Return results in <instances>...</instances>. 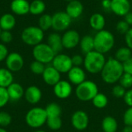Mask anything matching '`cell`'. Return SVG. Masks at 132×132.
Here are the masks:
<instances>
[{
	"instance_id": "obj_1",
	"label": "cell",
	"mask_w": 132,
	"mask_h": 132,
	"mask_svg": "<svg viewBox=\"0 0 132 132\" xmlns=\"http://www.w3.org/2000/svg\"><path fill=\"white\" fill-rule=\"evenodd\" d=\"M124 73L122 63L115 58L110 57L107 60L101 72L102 80L108 84H114L119 81Z\"/></svg>"
},
{
	"instance_id": "obj_2",
	"label": "cell",
	"mask_w": 132,
	"mask_h": 132,
	"mask_svg": "<svg viewBox=\"0 0 132 132\" xmlns=\"http://www.w3.org/2000/svg\"><path fill=\"white\" fill-rule=\"evenodd\" d=\"M94 50L106 54L114 46L115 37L114 34L107 29H103L96 32L94 36Z\"/></svg>"
},
{
	"instance_id": "obj_3",
	"label": "cell",
	"mask_w": 132,
	"mask_h": 132,
	"mask_svg": "<svg viewBox=\"0 0 132 132\" xmlns=\"http://www.w3.org/2000/svg\"><path fill=\"white\" fill-rule=\"evenodd\" d=\"M107 60L104 54L93 50L84 55V70L91 74L101 73Z\"/></svg>"
},
{
	"instance_id": "obj_4",
	"label": "cell",
	"mask_w": 132,
	"mask_h": 132,
	"mask_svg": "<svg viewBox=\"0 0 132 132\" xmlns=\"http://www.w3.org/2000/svg\"><path fill=\"white\" fill-rule=\"evenodd\" d=\"M99 93L97 84L93 80H85L77 85L75 89V94L77 99L83 102L91 101Z\"/></svg>"
},
{
	"instance_id": "obj_5",
	"label": "cell",
	"mask_w": 132,
	"mask_h": 132,
	"mask_svg": "<svg viewBox=\"0 0 132 132\" xmlns=\"http://www.w3.org/2000/svg\"><path fill=\"white\" fill-rule=\"evenodd\" d=\"M47 114L45 108L36 107L30 109L26 114V122L32 128H39L46 123Z\"/></svg>"
},
{
	"instance_id": "obj_6",
	"label": "cell",
	"mask_w": 132,
	"mask_h": 132,
	"mask_svg": "<svg viewBox=\"0 0 132 132\" xmlns=\"http://www.w3.org/2000/svg\"><path fill=\"white\" fill-rule=\"evenodd\" d=\"M21 39L25 44L35 46L43 42L44 39V32L39 26H30L22 30Z\"/></svg>"
},
{
	"instance_id": "obj_7",
	"label": "cell",
	"mask_w": 132,
	"mask_h": 132,
	"mask_svg": "<svg viewBox=\"0 0 132 132\" xmlns=\"http://www.w3.org/2000/svg\"><path fill=\"white\" fill-rule=\"evenodd\" d=\"M32 56L35 60L41 62L43 64H48L52 63L56 53L47 43H41L33 46Z\"/></svg>"
},
{
	"instance_id": "obj_8",
	"label": "cell",
	"mask_w": 132,
	"mask_h": 132,
	"mask_svg": "<svg viewBox=\"0 0 132 132\" xmlns=\"http://www.w3.org/2000/svg\"><path fill=\"white\" fill-rule=\"evenodd\" d=\"M72 19L65 11H58L52 15V29L56 32H65L69 29Z\"/></svg>"
},
{
	"instance_id": "obj_9",
	"label": "cell",
	"mask_w": 132,
	"mask_h": 132,
	"mask_svg": "<svg viewBox=\"0 0 132 132\" xmlns=\"http://www.w3.org/2000/svg\"><path fill=\"white\" fill-rule=\"evenodd\" d=\"M52 66L60 73H67L73 67L71 57L64 53L56 54L52 61Z\"/></svg>"
},
{
	"instance_id": "obj_10",
	"label": "cell",
	"mask_w": 132,
	"mask_h": 132,
	"mask_svg": "<svg viewBox=\"0 0 132 132\" xmlns=\"http://www.w3.org/2000/svg\"><path fill=\"white\" fill-rule=\"evenodd\" d=\"M61 36L63 49L67 50H72L77 47L81 38L80 33L75 29H67Z\"/></svg>"
},
{
	"instance_id": "obj_11",
	"label": "cell",
	"mask_w": 132,
	"mask_h": 132,
	"mask_svg": "<svg viewBox=\"0 0 132 132\" xmlns=\"http://www.w3.org/2000/svg\"><path fill=\"white\" fill-rule=\"evenodd\" d=\"M90 118L87 112L82 110L75 111L71 116V125L77 131H84L87 128Z\"/></svg>"
},
{
	"instance_id": "obj_12",
	"label": "cell",
	"mask_w": 132,
	"mask_h": 132,
	"mask_svg": "<svg viewBox=\"0 0 132 132\" xmlns=\"http://www.w3.org/2000/svg\"><path fill=\"white\" fill-rule=\"evenodd\" d=\"M6 68L12 73H15L20 71L24 66V60L21 54L16 52H12L9 53L5 59Z\"/></svg>"
},
{
	"instance_id": "obj_13",
	"label": "cell",
	"mask_w": 132,
	"mask_h": 132,
	"mask_svg": "<svg viewBox=\"0 0 132 132\" xmlns=\"http://www.w3.org/2000/svg\"><path fill=\"white\" fill-rule=\"evenodd\" d=\"M53 93L59 99H67L70 97L73 93V86L68 80H60L53 86Z\"/></svg>"
},
{
	"instance_id": "obj_14",
	"label": "cell",
	"mask_w": 132,
	"mask_h": 132,
	"mask_svg": "<svg viewBox=\"0 0 132 132\" xmlns=\"http://www.w3.org/2000/svg\"><path fill=\"white\" fill-rule=\"evenodd\" d=\"M129 0H111V11L118 16H125L131 12Z\"/></svg>"
},
{
	"instance_id": "obj_15",
	"label": "cell",
	"mask_w": 132,
	"mask_h": 132,
	"mask_svg": "<svg viewBox=\"0 0 132 132\" xmlns=\"http://www.w3.org/2000/svg\"><path fill=\"white\" fill-rule=\"evenodd\" d=\"M42 76L45 84L49 86L53 87L61 80V73L52 65L46 67Z\"/></svg>"
},
{
	"instance_id": "obj_16",
	"label": "cell",
	"mask_w": 132,
	"mask_h": 132,
	"mask_svg": "<svg viewBox=\"0 0 132 132\" xmlns=\"http://www.w3.org/2000/svg\"><path fill=\"white\" fill-rule=\"evenodd\" d=\"M68 81L72 85H79L86 80L85 70L81 67H73L67 73Z\"/></svg>"
},
{
	"instance_id": "obj_17",
	"label": "cell",
	"mask_w": 132,
	"mask_h": 132,
	"mask_svg": "<svg viewBox=\"0 0 132 132\" xmlns=\"http://www.w3.org/2000/svg\"><path fill=\"white\" fill-rule=\"evenodd\" d=\"M65 12L72 19L80 18L84 12V5L79 0H73L68 2Z\"/></svg>"
},
{
	"instance_id": "obj_18",
	"label": "cell",
	"mask_w": 132,
	"mask_h": 132,
	"mask_svg": "<svg viewBox=\"0 0 132 132\" xmlns=\"http://www.w3.org/2000/svg\"><path fill=\"white\" fill-rule=\"evenodd\" d=\"M42 91L41 90L36 87V86H29L28 87L26 90H25V94H24V97L26 101L31 104H38L41 99H42Z\"/></svg>"
},
{
	"instance_id": "obj_19",
	"label": "cell",
	"mask_w": 132,
	"mask_h": 132,
	"mask_svg": "<svg viewBox=\"0 0 132 132\" xmlns=\"http://www.w3.org/2000/svg\"><path fill=\"white\" fill-rule=\"evenodd\" d=\"M30 3L27 0H12L10 3L11 11L18 15H25L29 13Z\"/></svg>"
},
{
	"instance_id": "obj_20",
	"label": "cell",
	"mask_w": 132,
	"mask_h": 132,
	"mask_svg": "<svg viewBox=\"0 0 132 132\" xmlns=\"http://www.w3.org/2000/svg\"><path fill=\"white\" fill-rule=\"evenodd\" d=\"M7 91L9 94V100L11 101H19L25 94V90L21 84L13 82L7 87Z\"/></svg>"
},
{
	"instance_id": "obj_21",
	"label": "cell",
	"mask_w": 132,
	"mask_h": 132,
	"mask_svg": "<svg viewBox=\"0 0 132 132\" xmlns=\"http://www.w3.org/2000/svg\"><path fill=\"white\" fill-rule=\"evenodd\" d=\"M89 24L92 29L96 32L104 29L106 24V19L104 15L99 12H95L89 19Z\"/></svg>"
},
{
	"instance_id": "obj_22",
	"label": "cell",
	"mask_w": 132,
	"mask_h": 132,
	"mask_svg": "<svg viewBox=\"0 0 132 132\" xmlns=\"http://www.w3.org/2000/svg\"><path fill=\"white\" fill-rule=\"evenodd\" d=\"M47 44L52 48L56 54L60 53L63 46L62 43V36L56 32H52L47 38Z\"/></svg>"
},
{
	"instance_id": "obj_23",
	"label": "cell",
	"mask_w": 132,
	"mask_h": 132,
	"mask_svg": "<svg viewBox=\"0 0 132 132\" xmlns=\"http://www.w3.org/2000/svg\"><path fill=\"white\" fill-rule=\"evenodd\" d=\"M80 51L83 54L86 55L87 53L94 50V36L90 35H85L80 38L79 43Z\"/></svg>"
},
{
	"instance_id": "obj_24",
	"label": "cell",
	"mask_w": 132,
	"mask_h": 132,
	"mask_svg": "<svg viewBox=\"0 0 132 132\" xmlns=\"http://www.w3.org/2000/svg\"><path fill=\"white\" fill-rule=\"evenodd\" d=\"M16 24V19L12 13H5L0 17V28L2 30H12Z\"/></svg>"
},
{
	"instance_id": "obj_25",
	"label": "cell",
	"mask_w": 132,
	"mask_h": 132,
	"mask_svg": "<svg viewBox=\"0 0 132 132\" xmlns=\"http://www.w3.org/2000/svg\"><path fill=\"white\" fill-rule=\"evenodd\" d=\"M101 128L104 132H117L118 128V124L112 116H106L103 118L101 122Z\"/></svg>"
},
{
	"instance_id": "obj_26",
	"label": "cell",
	"mask_w": 132,
	"mask_h": 132,
	"mask_svg": "<svg viewBox=\"0 0 132 132\" xmlns=\"http://www.w3.org/2000/svg\"><path fill=\"white\" fill-rule=\"evenodd\" d=\"M12 73L7 68H0V87L7 88L13 83Z\"/></svg>"
},
{
	"instance_id": "obj_27",
	"label": "cell",
	"mask_w": 132,
	"mask_h": 132,
	"mask_svg": "<svg viewBox=\"0 0 132 132\" xmlns=\"http://www.w3.org/2000/svg\"><path fill=\"white\" fill-rule=\"evenodd\" d=\"M46 10V4L43 0H33L30 3L29 13L33 15H41Z\"/></svg>"
},
{
	"instance_id": "obj_28",
	"label": "cell",
	"mask_w": 132,
	"mask_h": 132,
	"mask_svg": "<svg viewBox=\"0 0 132 132\" xmlns=\"http://www.w3.org/2000/svg\"><path fill=\"white\" fill-rule=\"evenodd\" d=\"M131 57H132L131 50H130L128 46H121L116 51L114 58L123 63Z\"/></svg>"
},
{
	"instance_id": "obj_29",
	"label": "cell",
	"mask_w": 132,
	"mask_h": 132,
	"mask_svg": "<svg viewBox=\"0 0 132 132\" xmlns=\"http://www.w3.org/2000/svg\"><path fill=\"white\" fill-rule=\"evenodd\" d=\"M93 105L97 109H103L108 104V97L103 93H98L91 101Z\"/></svg>"
},
{
	"instance_id": "obj_30",
	"label": "cell",
	"mask_w": 132,
	"mask_h": 132,
	"mask_svg": "<svg viewBox=\"0 0 132 132\" xmlns=\"http://www.w3.org/2000/svg\"><path fill=\"white\" fill-rule=\"evenodd\" d=\"M45 110H46V112L47 114V118L61 117L62 108L56 103H50V104H47Z\"/></svg>"
},
{
	"instance_id": "obj_31",
	"label": "cell",
	"mask_w": 132,
	"mask_h": 132,
	"mask_svg": "<svg viewBox=\"0 0 132 132\" xmlns=\"http://www.w3.org/2000/svg\"><path fill=\"white\" fill-rule=\"evenodd\" d=\"M39 27L43 31H47L52 28V15L50 14H45L40 15L39 19Z\"/></svg>"
},
{
	"instance_id": "obj_32",
	"label": "cell",
	"mask_w": 132,
	"mask_h": 132,
	"mask_svg": "<svg viewBox=\"0 0 132 132\" xmlns=\"http://www.w3.org/2000/svg\"><path fill=\"white\" fill-rule=\"evenodd\" d=\"M48 128L52 131H58L63 125V121L61 117H56V118H47V121L46 123Z\"/></svg>"
},
{
	"instance_id": "obj_33",
	"label": "cell",
	"mask_w": 132,
	"mask_h": 132,
	"mask_svg": "<svg viewBox=\"0 0 132 132\" xmlns=\"http://www.w3.org/2000/svg\"><path fill=\"white\" fill-rule=\"evenodd\" d=\"M29 68H30V70L32 71V73H33L34 74L42 75L45 70L46 66H45V64H43L41 62H39L37 60H34L31 63Z\"/></svg>"
},
{
	"instance_id": "obj_34",
	"label": "cell",
	"mask_w": 132,
	"mask_h": 132,
	"mask_svg": "<svg viewBox=\"0 0 132 132\" xmlns=\"http://www.w3.org/2000/svg\"><path fill=\"white\" fill-rule=\"evenodd\" d=\"M119 84L125 87L126 90H129L132 88V75L124 73L119 80Z\"/></svg>"
},
{
	"instance_id": "obj_35",
	"label": "cell",
	"mask_w": 132,
	"mask_h": 132,
	"mask_svg": "<svg viewBox=\"0 0 132 132\" xmlns=\"http://www.w3.org/2000/svg\"><path fill=\"white\" fill-rule=\"evenodd\" d=\"M12 123V116L5 111H0V128H6Z\"/></svg>"
},
{
	"instance_id": "obj_36",
	"label": "cell",
	"mask_w": 132,
	"mask_h": 132,
	"mask_svg": "<svg viewBox=\"0 0 132 132\" xmlns=\"http://www.w3.org/2000/svg\"><path fill=\"white\" fill-rule=\"evenodd\" d=\"M130 28H131V26L124 19L118 21L116 24L117 32L120 34H122V35H125L128 32V31L130 29Z\"/></svg>"
},
{
	"instance_id": "obj_37",
	"label": "cell",
	"mask_w": 132,
	"mask_h": 132,
	"mask_svg": "<svg viewBox=\"0 0 132 132\" xmlns=\"http://www.w3.org/2000/svg\"><path fill=\"white\" fill-rule=\"evenodd\" d=\"M126 91H127V90L118 84L113 87V88L111 90V94L114 97H115L117 98H123L125 95Z\"/></svg>"
},
{
	"instance_id": "obj_38",
	"label": "cell",
	"mask_w": 132,
	"mask_h": 132,
	"mask_svg": "<svg viewBox=\"0 0 132 132\" xmlns=\"http://www.w3.org/2000/svg\"><path fill=\"white\" fill-rule=\"evenodd\" d=\"M9 101L7 88L0 87V108L5 107Z\"/></svg>"
},
{
	"instance_id": "obj_39",
	"label": "cell",
	"mask_w": 132,
	"mask_h": 132,
	"mask_svg": "<svg viewBox=\"0 0 132 132\" xmlns=\"http://www.w3.org/2000/svg\"><path fill=\"white\" fill-rule=\"evenodd\" d=\"M12 39H13V36L10 31L2 30L1 34H0V40L2 43L3 44L9 43L12 41Z\"/></svg>"
},
{
	"instance_id": "obj_40",
	"label": "cell",
	"mask_w": 132,
	"mask_h": 132,
	"mask_svg": "<svg viewBox=\"0 0 132 132\" xmlns=\"http://www.w3.org/2000/svg\"><path fill=\"white\" fill-rule=\"evenodd\" d=\"M123 121L125 125L132 127V108H128L124 113Z\"/></svg>"
},
{
	"instance_id": "obj_41",
	"label": "cell",
	"mask_w": 132,
	"mask_h": 132,
	"mask_svg": "<svg viewBox=\"0 0 132 132\" xmlns=\"http://www.w3.org/2000/svg\"><path fill=\"white\" fill-rule=\"evenodd\" d=\"M72 60V63L73 67H81L84 65V56H83L80 54H75L71 57Z\"/></svg>"
},
{
	"instance_id": "obj_42",
	"label": "cell",
	"mask_w": 132,
	"mask_h": 132,
	"mask_svg": "<svg viewBox=\"0 0 132 132\" xmlns=\"http://www.w3.org/2000/svg\"><path fill=\"white\" fill-rule=\"evenodd\" d=\"M9 53L8 48L6 47L5 44L0 43V62L5 60Z\"/></svg>"
},
{
	"instance_id": "obj_43",
	"label": "cell",
	"mask_w": 132,
	"mask_h": 132,
	"mask_svg": "<svg viewBox=\"0 0 132 132\" xmlns=\"http://www.w3.org/2000/svg\"><path fill=\"white\" fill-rule=\"evenodd\" d=\"M122 65L124 69V73L132 75V57L126 60L125 62H124Z\"/></svg>"
},
{
	"instance_id": "obj_44",
	"label": "cell",
	"mask_w": 132,
	"mask_h": 132,
	"mask_svg": "<svg viewBox=\"0 0 132 132\" xmlns=\"http://www.w3.org/2000/svg\"><path fill=\"white\" fill-rule=\"evenodd\" d=\"M125 103L129 107L132 108V88L127 90L125 97H123Z\"/></svg>"
},
{
	"instance_id": "obj_45",
	"label": "cell",
	"mask_w": 132,
	"mask_h": 132,
	"mask_svg": "<svg viewBox=\"0 0 132 132\" xmlns=\"http://www.w3.org/2000/svg\"><path fill=\"white\" fill-rule=\"evenodd\" d=\"M125 41L126 43V46H128L132 50V27L128 31V32L125 35Z\"/></svg>"
},
{
	"instance_id": "obj_46",
	"label": "cell",
	"mask_w": 132,
	"mask_h": 132,
	"mask_svg": "<svg viewBox=\"0 0 132 132\" xmlns=\"http://www.w3.org/2000/svg\"><path fill=\"white\" fill-rule=\"evenodd\" d=\"M111 0H102L101 2V5L105 10L111 11Z\"/></svg>"
},
{
	"instance_id": "obj_47",
	"label": "cell",
	"mask_w": 132,
	"mask_h": 132,
	"mask_svg": "<svg viewBox=\"0 0 132 132\" xmlns=\"http://www.w3.org/2000/svg\"><path fill=\"white\" fill-rule=\"evenodd\" d=\"M125 17V19H124V20L125 21H126L130 26H132V12H128L126 15H125L124 16Z\"/></svg>"
},
{
	"instance_id": "obj_48",
	"label": "cell",
	"mask_w": 132,
	"mask_h": 132,
	"mask_svg": "<svg viewBox=\"0 0 132 132\" xmlns=\"http://www.w3.org/2000/svg\"><path fill=\"white\" fill-rule=\"evenodd\" d=\"M122 132H132V127L131 126H128L125 125L122 130Z\"/></svg>"
},
{
	"instance_id": "obj_49",
	"label": "cell",
	"mask_w": 132,
	"mask_h": 132,
	"mask_svg": "<svg viewBox=\"0 0 132 132\" xmlns=\"http://www.w3.org/2000/svg\"><path fill=\"white\" fill-rule=\"evenodd\" d=\"M0 132H7V131L3 128H0Z\"/></svg>"
},
{
	"instance_id": "obj_50",
	"label": "cell",
	"mask_w": 132,
	"mask_h": 132,
	"mask_svg": "<svg viewBox=\"0 0 132 132\" xmlns=\"http://www.w3.org/2000/svg\"><path fill=\"white\" fill-rule=\"evenodd\" d=\"M35 132H46V131H43V130H39V131H35Z\"/></svg>"
},
{
	"instance_id": "obj_51",
	"label": "cell",
	"mask_w": 132,
	"mask_h": 132,
	"mask_svg": "<svg viewBox=\"0 0 132 132\" xmlns=\"http://www.w3.org/2000/svg\"><path fill=\"white\" fill-rule=\"evenodd\" d=\"M63 1L67 2H72V1H73V0H63Z\"/></svg>"
},
{
	"instance_id": "obj_52",
	"label": "cell",
	"mask_w": 132,
	"mask_h": 132,
	"mask_svg": "<svg viewBox=\"0 0 132 132\" xmlns=\"http://www.w3.org/2000/svg\"><path fill=\"white\" fill-rule=\"evenodd\" d=\"M1 32H2V29L0 28V34H1Z\"/></svg>"
},
{
	"instance_id": "obj_53",
	"label": "cell",
	"mask_w": 132,
	"mask_h": 132,
	"mask_svg": "<svg viewBox=\"0 0 132 132\" xmlns=\"http://www.w3.org/2000/svg\"><path fill=\"white\" fill-rule=\"evenodd\" d=\"M98 132H104V131H98Z\"/></svg>"
},
{
	"instance_id": "obj_54",
	"label": "cell",
	"mask_w": 132,
	"mask_h": 132,
	"mask_svg": "<svg viewBox=\"0 0 132 132\" xmlns=\"http://www.w3.org/2000/svg\"><path fill=\"white\" fill-rule=\"evenodd\" d=\"M57 132H63V131H57Z\"/></svg>"
}]
</instances>
